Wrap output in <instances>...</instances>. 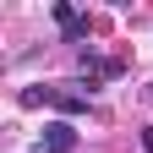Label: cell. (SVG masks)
Here are the masks:
<instances>
[{
	"label": "cell",
	"mask_w": 153,
	"mask_h": 153,
	"mask_svg": "<svg viewBox=\"0 0 153 153\" xmlns=\"http://www.w3.org/2000/svg\"><path fill=\"white\" fill-rule=\"evenodd\" d=\"M22 104H49V109H60V115H82L88 109V88H71V82H44V88H27L22 93Z\"/></svg>",
	"instance_id": "1"
},
{
	"label": "cell",
	"mask_w": 153,
	"mask_h": 153,
	"mask_svg": "<svg viewBox=\"0 0 153 153\" xmlns=\"http://www.w3.org/2000/svg\"><path fill=\"white\" fill-rule=\"evenodd\" d=\"M76 148V126L71 120H49L44 137H38V153H71Z\"/></svg>",
	"instance_id": "2"
},
{
	"label": "cell",
	"mask_w": 153,
	"mask_h": 153,
	"mask_svg": "<svg viewBox=\"0 0 153 153\" xmlns=\"http://www.w3.org/2000/svg\"><path fill=\"white\" fill-rule=\"evenodd\" d=\"M55 22H60V33L71 38V44H76V38H88V16H76V11L66 6V0L55 6Z\"/></svg>",
	"instance_id": "3"
},
{
	"label": "cell",
	"mask_w": 153,
	"mask_h": 153,
	"mask_svg": "<svg viewBox=\"0 0 153 153\" xmlns=\"http://www.w3.org/2000/svg\"><path fill=\"white\" fill-rule=\"evenodd\" d=\"M142 153H153V126H142Z\"/></svg>",
	"instance_id": "4"
}]
</instances>
